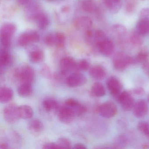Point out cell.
Segmentation results:
<instances>
[{
	"instance_id": "cell-1",
	"label": "cell",
	"mask_w": 149,
	"mask_h": 149,
	"mask_svg": "<svg viewBox=\"0 0 149 149\" xmlns=\"http://www.w3.org/2000/svg\"><path fill=\"white\" fill-rule=\"evenodd\" d=\"M14 76L21 84L28 83L32 84L35 77V73L32 67L27 64L22 65L16 69Z\"/></svg>"
},
{
	"instance_id": "cell-2",
	"label": "cell",
	"mask_w": 149,
	"mask_h": 149,
	"mask_svg": "<svg viewBox=\"0 0 149 149\" xmlns=\"http://www.w3.org/2000/svg\"><path fill=\"white\" fill-rule=\"evenodd\" d=\"M16 31V27L12 23H6L1 29V42L4 49L8 48L11 45V39Z\"/></svg>"
},
{
	"instance_id": "cell-3",
	"label": "cell",
	"mask_w": 149,
	"mask_h": 149,
	"mask_svg": "<svg viewBox=\"0 0 149 149\" xmlns=\"http://www.w3.org/2000/svg\"><path fill=\"white\" fill-rule=\"evenodd\" d=\"M133 64V57L123 52L117 53L113 58L114 68L118 71H123L129 65Z\"/></svg>"
},
{
	"instance_id": "cell-4",
	"label": "cell",
	"mask_w": 149,
	"mask_h": 149,
	"mask_svg": "<svg viewBox=\"0 0 149 149\" xmlns=\"http://www.w3.org/2000/svg\"><path fill=\"white\" fill-rule=\"evenodd\" d=\"M97 111L100 116L105 118H111L116 115L117 108L112 102L109 101L101 104L97 108Z\"/></svg>"
},
{
	"instance_id": "cell-5",
	"label": "cell",
	"mask_w": 149,
	"mask_h": 149,
	"mask_svg": "<svg viewBox=\"0 0 149 149\" xmlns=\"http://www.w3.org/2000/svg\"><path fill=\"white\" fill-rule=\"evenodd\" d=\"M40 39V35L37 32L29 30L20 35L18 38V43L22 47H26L31 43L37 42Z\"/></svg>"
},
{
	"instance_id": "cell-6",
	"label": "cell",
	"mask_w": 149,
	"mask_h": 149,
	"mask_svg": "<svg viewBox=\"0 0 149 149\" xmlns=\"http://www.w3.org/2000/svg\"><path fill=\"white\" fill-rule=\"evenodd\" d=\"M76 116L74 110L66 105L60 108L58 110V118L61 122L65 124L72 123Z\"/></svg>"
},
{
	"instance_id": "cell-7",
	"label": "cell",
	"mask_w": 149,
	"mask_h": 149,
	"mask_svg": "<svg viewBox=\"0 0 149 149\" xmlns=\"http://www.w3.org/2000/svg\"><path fill=\"white\" fill-rule=\"evenodd\" d=\"M85 75L79 72L72 73L65 80L66 84L70 88H76L82 86L87 82Z\"/></svg>"
},
{
	"instance_id": "cell-8",
	"label": "cell",
	"mask_w": 149,
	"mask_h": 149,
	"mask_svg": "<svg viewBox=\"0 0 149 149\" xmlns=\"http://www.w3.org/2000/svg\"><path fill=\"white\" fill-rule=\"evenodd\" d=\"M5 120L9 123H14L20 119L18 106L14 104H11L6 106L3 111Z\"/></svg>"
},
{
	"instance_id": "cell-9",
	"label": "cell",
	"mask_w": 149,
	"mask_h": 149,
	"mask_svg": "<svg viewBox=\"0 0 149 149\" xmlns=\"http://www.w3.org/2000/svg\"><path fill=\"white\" fill-rule=\"evenodd\" d=\"M77 63L72 57L70 56L64 57L61 59L60 62L61 74L65 76L70 72L77 70Z\"/></svg>"
},
{
	"instance_id": "cell-10",
	"label": "cell",
	"mask_w": 149,
	"mask_h": 149,
	"mask_svg": "<svg viewBox=\"0 0 149 149\" xmlns=\"http://www.w3.org/2000/svg\"><path fill=\"white\" fill-rule=\"evenodd\" d=\"M117 98L124 110L129 111L133 109L135 104L134 98L128 91L121 92Z\"/></svg>"
},
{
	"instance_id": "cell-11",
	"label": "cell",
	"mask_w": 149,
	"mask_h": 149,
	"mask_svg": "<svg viewBox=\"0 0 149 149\" xmlns=\"http://www.w3.org/2000/svg\"><path fill=\"white\" fill-rule=\"evenodd\" d=\"M106 85L111 95L118 97L121 93L122 85L120 81L114 77H110L106 81Z\"/></svg>"
},
{
	"instance_id": "cell-12",
	"label": "cell",
	"mask_w": 149,
	"mask_h": 149,
	"mask_svg": "<svg viewBox=\"0 0 149 149\" xmlns=\"http://www.w3.org/2000/svg\"><path fill=\"white\" fill-rule=\"evenodd\" d=\"M74 25L77 29L87 31L92 27L93 22L91 19L87 16H80L74 20Z\"/></svg>"
},
{
	"instance_id": "cell-13",
	"label": "cell",
	"mask_w": 149,
	"mask_h": 149,
	"mask_svg": "<svg viewBox=\"0 0 149 149\" xmlns=\"http://www.w3.org/2000/svg\"><path fill=\"white\" fill-rule=\"evenodd\" d=\"M97 49L103 55L110 56L114 52V45L110 40L107 38L98 44Z\"/></svg>"
},
{
	"instance_id": "cell-14",
	"label": "cell",
	"mask_w": 149,
	"mask_h": 149,
	"mask_svg": "<svg viewBox=\"0 0 149 149\" xmlns=\"http://www.w3.org/2000/svg\"><path fill=\"white\" fill-rule=\"evenodd\" d=\"M133 109L134 116L139 118H143L146 116L148 112V105L144 100H139L135 103Z\"/></svg>"
},
{
	"instance_id": "cell-15",
	"label": "cell",
	"mask_w": 149,
	"mask_h": 149,
	"mask_svg": "<svg viewBox=\"0 0 149 149\" xmlns=\"http://www.w3.org/2000/svg\"><path fill=\"white\" fill-rule=\"evenodd\" d=\"M89 74L95 80H102L106 76V71L102 65H95L90 69Z\"/></svg>"
},
{
	"instance_id": "cell-16",
	"label": "cell",
	"mask_w": 149,
	"mask_h": 149,
	"mask_svg": "<svg viewBox=\"0 0 149 149\" xmlns=\"http://www.w3.org/2000/svg\"><path fill=\"white\" fill-rule=\"evenodd\" d=\"M111 30L114 34L117 37L119 42L122 43L125 41L127 30L126 28L123 25L120 24H115L111 27Z\"/></svg>"
},
{
	"instance_id": "cell-17",
	"label": "cell",
	"mask_w": 149,
	"mask_h": 149,
	"mask_svg": "<svg viewBox=\"0 0 149 149\" xmlns=\"http://www.w3.org/2000/svg\"><path fill=\"white\" fill-rule=\"evenodd\" d=\"M13 96V91L9 87L3 86L0 88V102L1 103H8L12 100Z\"/></svg>"
},
{
	"instance_id": "cell-18",
	"label": "cell",
	"mask_w": 149,
	"mask_h": 149,
	"mask_svg": "<svg viewBox=\"0 0 149 149\" xmlns=\"http://www.w3.org/2000/svg\"><path fill=\"white\" fill-rule=\"evenodd\" d=\"M135 30L143 36L149 34V20L139 19L136 25Z\"/></svg>"
},
{
	"instance_id": "cell-19",
	"label": "cell",
	"mask_w": 149,
	"mask_h": 149,
	"mask_svg": "<svg viewBox=\"0 0 149 149\" xmlns=\"http://www.w3.org/2000/svg\"><path fill=\"white\" fill-rule=\"evenodd\" d=\"M104 3L111 13L115 14L121 7V0H103Z\"/></svg>"
},
{
	"instance_id": "cell-20",
	"label": "cell",
	"mask_w": 149,
	"mask_h": 149,
	"mask_svg": "<svg viewBox=\"0 0 149 149\" xmlns=\"http://www.w3.org/2000/svg\"><path fill=\"white\" fill-rule=\"evenodd\" d=\"M18 111L20 118L22 119H30L33 116V110L29 105H22L18 106Z\"/></svg>"
},
{
	"instance_id": "cell-21",
	"label": "cell",
	"mask_w": 149,
	"mask_h": 149,
	"mask_svg": "<svg viewBox=\"0 0 149 149\" xmlns=\"http://www.w3.org/2000/svg\"><path fill=\"white\" fill-rule=\"evenodd\" d=\"M28 128L33 133H38L42 132L44 127L43 123L41 120L35 118L29 122Z\"/></svg>"
},
{
	"instance_id": "cell-22",
	"label": "cell",
	"mask_w": 149,
	"mask_h": 149,
	"mask_svg": "<svg viewBox=\"0 0 149 149\" xmlns=\"http://www.w3.org/2000/svg\"><path fill=\"white\" fill-rule=\"evenodd\" d=\"M34 19L37 26L40 29H45L48 26L49 20L45 14L38 13L35 15Z\"/></svg>"
},
{
	"instance_id": "cell-23",
	"label": "cell",
	"mask_w": 149,
	"mask_h": 149,
	"mask_svg": "<svg viewBox=\"0 0 149 149\" xmlns=\"http://www.w3.org/2000/svg\"><path fill=\"white\" fill-rule=\"evenodd\" d=\"M17 92L20 96L27 97L30 96L33 92L32 84L28 83L21 84L18 87Z\"/></svg>"
},
{
	"instance_id": "cell-24",
	"label": "cell",
	"mask_w": 149,
	"mask_h": 149,
	"mask_svg": "<svg viewBox=\"0 0 149 149\" xmlns=\"http://www.w3.org/2000/svg\"><path fill=\"white\" fill-rule=\"evenodd\" d=\"M91 92L92 95L96 97H102L105 95L106 91L102 84L100 82H96L91 87Z\"/></svg>"
},
{
	"instance_id": "cell-25",
	"label": "cell",
	"mask_w": 149,
	"mask_h": 149,
	"mask_svg": "<svg viewBox=\"0 0 149 149\" xmlns=\"http://www.w3.org/2000/svg\"><path fill=\"white\" fill-rule=\"evenodd\" d=\"M29 58L31 62L34 63H40L44 59V53L40 49H35L30 53Z\"/></svg>"
},
{
	"instance_id": "cell-26",
	"label": "cell",
	"mask_w": 149,
	"mask_h": 149,
	"mask_svg": "<svg viewBox=\"0 0 149 149\" xmlns=\"http://www.w3.org/2000/svg\"><path fill=\"white\" fill-rule=\"evenodd\" d=\"M129 41L131 44L135 47H139L143 43V36L137 33L136 30L132 31L130 34Z\"/></svg>"
},
{
	"instance_id": "cell-27",
	"label": "cell",
	"mask_w": 149,
	"mask_h": 149,
	"mask_svg": "<svg viewBox=\"0 0 149 149\" xmlns=\"http://www.w3.org/2000/svg\"><path fill=\"white\" fill-rule=\"evenodd\" d=\"M149 56V52L146 49H141L135 57H133V64L142 63L148 61Z\"/></svg>"
},
{
	"instance_id": "cell-28",
	"label": "cell",
	"mask_w": 149,
	"mask_h": 149,
	"mask_svg": "<svg viewBox=\"0 0 149 149\" xmlns=\"http://www.w3.org/2000/svg\"><path fill=\"white\" fill-rule=\"evenodd\" d=\"M42 105L44 109L48 112H50L56 109L58 107V102L52 98H46L43 101Z\"/></svg>"
},
{
	"instance_id": "cell-29",
	"label": "cell",
	"mask_w": 149,
	"mask_h": 149,
	"mask_svg": "<svg viewBox=\"0 0 149 149\" xmlns=\"http://www.w3.org/2000/svg\"><path fill=\"white\" fill-rule=\"evenodd\" d=\"M11 61V56L9 53L5 49H2L0 53V65L1 68L9 65Z\"/></svg>"
},
{
	"instance_id": "cell-30",
	"label": "cell",
	"mask_w": 149,
	"mask_h": 149,
	"mask_svg": "<svg viewBox=\"0 0 149 149\" xmlns=\"http://www.w3.org/2000/svg\"><path fill=\"white\" fill-rule=\"evenodd\" d=\"M82 8L84 12L91 13L95 11L96 6L93 0H84L82 4Z\"/></svg>"
},
{
	"instance_id": "cell-31",
	"label": "cell",
	"mask_w": 149,
	"mask_h": 149,
	"mask_svg": "<svg viewBox=\"0 0 149 149\" xmlns=\"http://www.w3.org/2000/svg\"><path fill=\"white\" fill-rule=\"evenodd\" d=\"M137 6V0H128L125 7V12L128 14H132L136 11Z\"/></svg>"
},
{
	"instance_id": "cell-32",
	"label": "cell",
	"mask_w": 149,
	"mask_h": 149,
	"mask_svg": "<svg viewBox=\"0 0 149 149\" xmlns=\"http://www.w3.org/2000/svg\"><path fill=\"white\" fill-rule=\"evenodd\" d=\"M108 37L106 36L104 32L102 30H96L95 32V47L97 49V47L99 43L103 41L106 40Z\"/></svg>"
},
{
	"instance_id": "cell-33",
	"label": "cell",
	"mask_w": 149,
	"mask_h": 149,
	"mask_svg": "<svg viewBox=\"0 0 149 149\" xmlns=\"http://www.w3.org/2000/svg\"><path fill=\"white\" fill-rule=\"evenodd\" d=\"M139 130L149 139V124L145 122H141L137 125Z\"/></svg>"
},
{
	"instance_id": "cell-34",
	"label": "cell",
	"mask_w": 149,
	"mask_h": 149,
	"mask_svg": "<svg viewBox=\"0 0 149 149\" xmlns=\"http://www.w3.org/2000/svg\"><path fill=\"white\" fill-rule=\"evenodd\" d=\"M57 144L60 149H70L72 148V144L68 139L65 137L60 138L57 140Z\"/></svg>"
},
{
	"instance_id": "cell-35",
	"label": "cell",
	"mask_w": 149,
	"mask_h": 149,
	"mask_svg": "<svg viewBox=\"0 0 149 149\" xmlns=\"http://www.w3.org/2000/svg\"><path fill=\"white\" fill-rule=\"evenodd\" d=\"M44 42L48 46H52L56 45L57 39H56V33H51L47 35L44 38Z\"/></svg>"
},
{
	"instance_id": "cell-36",
	"label": "cell",
	"mask_w": 149,
	"mask_h": 149,
	"mask_svg": "<svg viewBox=\"0 0 149 149\" xmlns=\"http://www.w3.org/2000/svg\"><path fill=\"white\" fill-rule=\"evenodd\" d=\"M95 32L91 29L86 31L85 39L88 44L95 46Z\"/></svg>"
},
{
	"instance_id": "cell-37",
	"label": "cell",
	"mask_w": 149,
	"mask_h": 149,
	"mask_svg": "<svg viewBox=\"0 0 149 149\" xmlns=\"http://www.w3.org/2000/svg\"><path fill=\"white\" fill-rule=\"evenodd\" d=\"M90 63L87 60L83 59L77 63V70L81 71H85L89 69Z\"/></svg>"
},
{
	"instance_id": "cell-38",
	"label": "cell",
	"mask_w": 149,
	"mask_h": 149,
	"mask_svg": "<svg viewBox=\"0 0 149 149\" xmlns=\"http://www.w3.org/2000/svg\"><path fill=\"white\" fill-rule=\"evenodd\" d=\"M72 109L74 110L76 116H81L84 115L87 111V108L81 103H79L76 107Z\"/></svg>"
},
{
	"instance_id": "cell-39",
	"label": "cell",
	"mask_w": 149,
	"mask_h": 149,
	"mask_svg": "<svg viewBox=\"0 0 149 149\" xmlns=\"http://www.w3.org/2000/svg\"><path fill=\"white\" fill-rule=\"evenodd\" d=\"M56 39H57L56 46L59 47H62L65 44V36L63 34L61 33H56Z\"/></svg>"
},
{
	"instance_id": "cell-40",
	"label": "cell",
	"mask_w": 149,
	"mask_h": 149,
	"mask_svg": "<svg viewBox=\"0 0 149 149\" xmlns=\"http://www.w3.org/2000/svg\"><path fill=\"white\" fill-rule=\"evenodd\" d=\"M139 19L149 20V8H144L141 9L139 14Z\"/></svg>"
},
{
	"instance_id": "cell-41",
	"label": "cell",
	"mask_w": 149,
	"mask_h": 149,
	"mask_svg": "<svg viewBox=\"0 0 149 149\" xmlns=\"http://www.w3.org/2000/svg\"><path fill=\"white\" fill-rule=\"evenodd\" d=\"M65 105L73 109L76 107L80 103L74 98H68L65 101Z\"/></svg>"
},
{
	"instance_id": "cell-42",
	"label": "cell",
	"mask_w": 149,
	"mask_h": 149,
	"mask_svg": "<svg viewBox=\"0 0 149 149\" xmlns=\"http://www.w3.org/2000/svg\"><path fill=\"white\" fill-rule=\"evenodd\" d=\"M42 149H60L59 146L57 144V143H47L44 144L42 146Z\"/></svg>"
},
{
	"instance_id": "cell-43",
	"label": "cell",
	"mask_w": 149,
	"mask_h": 149,
	"mask_svg": "<svg viewBox=\"0 0 149 149\" xmlns=\"http://www.w3.org/2000/svg\"><path fill=\"white\" fill-rule=\"evenodd\" d=\"M142 68L144 72L147 75L149 76V61H147L143 63Z\"/></svg>"
},
{
	"instance_id": "cell-44",
	"label": "cell",
	"mask_w": 149,
	"mask_h": 149,
	"mask_svg": "<svg viewBox=\"0 0 149 149\" xmlns=\"http://www.w3.org/2000/svg\"><path fill=\"white\" fill-rule=\"evenodd\" d=\"M42 74L46 77H49L50 76V69L47 66L43 67L42 69Z\"/></svg>"
},
{
	"instance_id": "cell-45",
	"label": "cell",
	"mask_w": 149,
	"mask_h": 149,
	"mask_svg": "<svg viewBox=\"0 0 149 149\" xmlns=\"http://www.w3.org/2000/svg\"><path fill=\"white\" fill-rule=\"evenodd\" d=\"M116 144L120 146L121 145H124L126 143V140L124 137L120 136L118 139L116 141Z\"/></svg>"
},
{
	"instance_id": "cell-46",
	"label": "cell",
	"mask_w": 149,
	"mask_h": 149,
	"mask_svg": "<svg viewBox=\"0 0 149 149\" xmlns=\"http://www.w3.org/2000/svg\"><path fill=\"white\" fill-rule=\"evenodd\" d=\"M72 148L73 149H87V147H86L85 145L82 143H77L75 144L74 145Z\"/></svg>"
},
{
	"instance_id": "cell-47",
	"label": "cell",
	"mask_w": 149,
	"mask_h": 149,
	"mask_svg": "<svg viewBox=\"0 0 149 149\" xmlns=\"http://www.w3.org/2000/svg\"><path fill=\"white\" fill-rule=\"evenodd\" d=\"M9 148V146L6 143H0V149H7Z\"/></svg>"
},
{
	"instance_id": "cell-48",
	"label": "cell",
	"mask_w": 149,
	"mask_h": 149,
	"mask_svg": "<svg viewBox=\"0 0 149 149\" xmlns=\"http://www.w3.org/2000/svg\"><path fill=\"white\" fill-rule=\"evenodd\" d=\"M134 92L137 95H142V94H143L144 91L142 88H138L135 90Z\"/></svg>"
},
{
	"instance_id": "cell-49",
	"label": "cell",
	"mask_w": 149,
	"mask_h": 149,
	"mask_svg": "<svg viewBox=\"0 0 149 149\" xmlns=\"http://www.w3.org/2000/svg\"><path fill=\"white\" fill-rule=\"evenodd\" d=\"M50 1H56V0H50Z\"/></svg>"
},
{
	"instance_id": "cell-50",
	"label": "cell",
	"mask_w": 149,
	"mask_h": 149,
	"mask_svg": "<svg viewBox=\"0 0 149 149\" xmlns=\"http://www.w3.org/2000/svg\"><path fill=\"white\" fill-rule=\"evenodd\" d=\"M148 100H149V97H148Z\"/></svg>"
}]
</instances>
